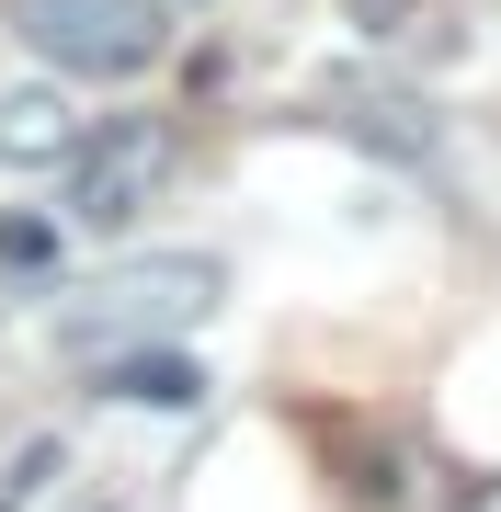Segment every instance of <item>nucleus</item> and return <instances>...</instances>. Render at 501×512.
Segmentation results:
<instances>
[{
    "instance_id": "nucleus-9",
    "label": "nucleus",
    "mask_w": 501,
    "mask_h": 512,
    "mask_svg": "<svg viewBox=\"0 0 501 512\" xmlns=\"http://www.w3.org/2000/svg\"><path fill=\"white\" fill-rule=\"evenodd\" d=\"M80 512H103V501H80Z\"/></svg>"
},
{
    "instance_id": "nucleus-8",
    "label": "nucleus",
    "mask_w": 501,
    "mask_h": 512,
    "mask_svg": "<svg viewBox=\"0 0 501 512\" xmlns=\"http://www.w3.org/2000/svg\"><path fill=\"white\" fill-rule=\"evenodd\" d=\"M479 512H501V490H490V501H479Z\"/></svg>"
},
{
    "instance_id": "nucleus-1",
    "label": "nucleus",
    "mask_w": 501,
    "mask_h": 512,
    "mask_svg": "<svg viewBox=\"0 0 501 512\" xmlns=\"http://www.w3.org/2000/svg\"><path fill=\"white\" fill-rule=\"evenodd\" d=\"M217 262L205 251H149V262H114V274H92L57 308V342L80 353V365H114V353L137 342H171V330H194L205 308H217Z\"/></svg>"
},
{
    "instance_id": "nucleus-4",
    "label": "nucleus",
    "mask_w": 501,
    "mask_h": 512,
    "mask_svg": "<svg viewBox=\"0 0 501 512\" xmlns=\"http://www.w3.org/2000/svg\"><path fill=\"white\" fill-rule=\"evenodd\" d=\"M80 137H92V114L69 103V80H23V92H0V160H12V171H57Z\"/></svg>"
},
{
    "instance_id": "nucleus-3",
    "label": "nucleus",
    "mask_w": 501,
    "mask_h": 512,
    "mask_svg": "<svg viewBox=\"0 0 501 512\" xmlns=\"http://www.w3.org/2000/svg\"><path fill=\"white\" fill-rule=\"evenodd\" d=\"M171 171H183V137L160 126V114H114V126H92L57 160V194H69V228H92V239H114V228H137V205H149Z\"/></svg>"
},
{
    "instance_id": "nucleus-5",
    "label": "nucleus",
    "mask_w": 501,
    "mask_h": 512,
    "mask_svg": "<svg viewBox=\"0 0 501 512\" xmlns=\"http://www.w3.org/2000/svg\"><path fill=\"white\" fill-rule=\"evenodd\" d=\"M92 376H103L114 410H194L205 399V365L171 353V342H137V353H114V365H92Z\"/></svg>"
},
{
    "instance_id": "nucleus-7",
    "label": "nucleus",
    "mask_w": 501,
    "mask_h": 512,
    "mask_svg": "<svg viewBox=\"0 0 501 512\" xmlns=\"http://www.w3.org/2000/svg\"><path fill=\"white\" fill-rule=\"evenodd\" d=\"M46 478H69V444H57V433H35L12 467H0V512H23V501L46 490Z\"/></svg>"
},
{
    "instance_id": "nucleus-2",
    "label": "nucleus",
    "mask_w": 501,
    "mask_h": 512,
    "mask_svg": "<svg viewBox=\"0 0 501 512\" xmlns=\"http://www.w3.org/2000/svg\"><path fill=\"white\" fill-rule=\"evenodd\" d=\"M0 23L46 80H149L171 57L160 0H0Z\"/></svg>"
},
{
    "instance_id": "nucleus-6",
    "label": "nucleus",
    "mask_w": 501,
    "mask_h": 512,
    "mask_svg": "<svg viewBox=\"0 0 501 512\" xmlns=\"http://www.w3.org/2000/svg\"><path fill=\"white\" fill-rule=\"evenodd\" d=\"M57 217H0V274H57Z\"/></svg>"
}]
</instances>
